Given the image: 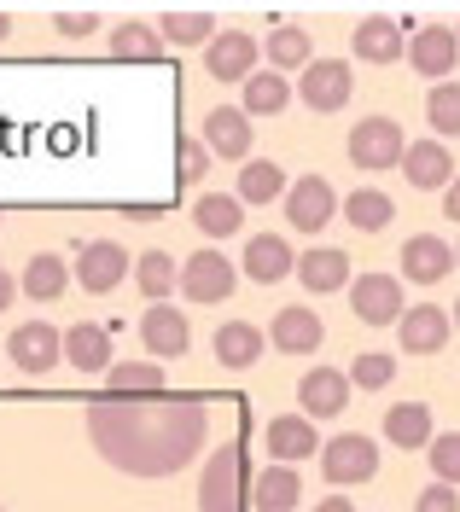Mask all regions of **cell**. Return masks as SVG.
I'll list each match as a JSON object with an SVG mask.
<instances>
[{"label":"cell","mask_w":460,"mask_h":512,"mask_svg":"<svg viewBox=\"0 0 460 512\" xmlns=\"http://www.w3.org/2000/svg\"><path fill=\"white\" fill-rule=\"evenodd\" d=\"M94 448L129 478H169L210 443L204 402H94L88 408Z\"/></svg>","instance_id":"cell-1"},{"label":"cell","mask_w":460,"mask_h":512,"mask_svg":"<svg viewBox=\"0 0 460 512\" xmlns=\"http://www.w3.org/2000/svg\"><path fill=\"white\" fill-rule=\"evenodd\" d=\"M251 489H245V448L222 443L204 460V478H198V512H245Z\"/></svg>","instance_id":"cell-2"},{"label":"cell","mask_w":460,"mask_h":512,"mask_svg":"<svg viewBox=\"0 0 460 512\" xmlns=\"http://www.w3.org/2000/svg\"><path fill=\"white\" fill-rule=\"evenodd\" d=\"M379 472V443L362 437V431H344V437H332L321 443V478L332 489H350V483H367Z\"/></svg>","instance_id":"cell-3"},{"label":"cell","mask_w":460,"mask_h":512,"mask_svg":"<svg viewBox=\"0 0 460 512\" xmlns=\"http://www.w3.org/2000/svg\"><path fill=\"white\" fill-rule=\"evenodd\" d=\"M402 152H408V140L391 117H362L350 128V163L356 169H402Z\"/></svg>","instance_id":"cell-4"},{"label":"cell","mask_w":460,"mask_h":512,"mask_svg":"<svg viewBox=\"0 0 460 512\" xmlns=\"http://www.w3.org/2000/svg\"><path fill=\"white\" fill-rule=\"evenodd\" d=\"M350 315L362 320V326H396V320L408 315L402 309V280L396 274H362V280H350Z\"/></svg>","instance_id":"cell-5"},{"label":"cell","mask_w":460,"mask_h":512,"mask_svg":"<svg viewBox=\"0 0 460 512\" xmlns=\"http://www.w3.org/2000/svg\"><path fill=\"white\" fill-rule=\"evenodd\" d=\"M233 262L222 251H193L181 262V297L187 303H228L233 297Z\"/></svg>","instance_id":"cell-6"},{"label":"cell","mask_w":460,"mask_h":512,"mask_svg":"<svg viewBox=\"0 0 460 512\" xmlns=\"http://www.w3.org/2000/svg\"><path fill=\"white\" fill-rule=\"evenodd\" d=\"M350 88H356V70L344 59H315L297 76V99H303L309 111H344V105H350Z\"/></svg>","instance_id":"cell-7"},{"label":"cell","mask_w":460,"mask_h":512,"mask_svg":"<svg viewBox=\"0 0 460 512\" xmlns=\"http://www.w3.org/2000/svg\"><path fill=\"white\" fill-rule=\"evenodd\" d=\"M140 344L152 350V361H175V355L193 344V326H187V315H181L175 303H146V315H140Z\"/></svg>","instance_id":"cell-8"},{"label":"cell","mask_w":460,"mask_h":512,"mask_svg":"<svg viewBox=\"0 0 460 512\" xmlns=\"http://www.w3.org/2000/svg\"><path fill=\"white\" fill-rule=\"evenodd\" d=\"M123 274H129V251H123L117 239H88L82 256H76V280H82V291H94V297L117 291Z\"/></svg>","instance_id":"cell-9"},{"label":"cell","mask_w":460,"mask_h":512,"mask_svg":"<svg viewBox=\"0 0 460 512\" xmlns=\"http://www.w3.org/2000/svg\"><path fill=\"white\" fill-rule=\"evenodd\" d=\"M257 35H245V30H228V35H216L210 47H204V70L216 76V82H251L257 76Z\"/></svg>","instance_id":"cell-10"},{"label":"cell","mask_w":460,"mask_h":512,"mask_svg":"<svg viewBox=\"0 0 460 512\" xmlns=\"http://www.w3.org/2000/svg\"><path fill=\"white\" fill-rule=\"evenodd\" d=\"M204 152L222 163L251 158V117H245V105H216L204 117Z\"/></svg>","instance_id":"cell-11"},{"label":"cell","mask_w":460,"mask_h":512,"mask_svg":"<svg viewBox=\"0 0 460 512\" xmlns=\"http://www.w3.org/2000/svg\"><path fill=\"white\" fill-rule=\"evenodd\" d=\"M449 332H455V320H449V309H437V303H414L408 315L396 320V344L408 355H437L449 344Z\"/></svg>","instance_id":"cell-12"},{"label":"cell","mask_w":460,"mask_h":512,"mask_svg":"<svg viewBox=\"0 0 460 512\" xmlns=\"http://www.w3.org/2000/svg\"><path fill=\"white\" fill-rule=\"evenodd\" d=\"M332 210H338V192H332L327 175H303V181L286 187V216H292V227H303V233H321V227L332 222Z\"/></svg>","instance_id":"cell-13"},{"label":"cell","mask_w":460,"mask_h":512,"mask_svg":"<svg viewBox=\"0 0 460 512\" xmlns=\"http://www.w3.org/2000/svg\"><path fill=\"white\" fill-rule=\"evenodd\" d=\"M297 402H303L309 419H338L350 408V373H338V367H309V373L297 379Z\"/></svg>","instance_id":"cell-14"},{"label":"cell","mask_w":460,"mask_h":512,"mask_svg":"<svg viewBox=\"0 0 460 512\" xmlns=\"http://www.w3.org/2000/svg\"><path fill=\"white\" fill-rule=\"evenodd\" d=\"M455 59H460V35L449 24H426V30H414V41H408V64L426 76L431 88L455 70Z\"/></svg>","instance_id":"cell-15"},{"label":"cell","mask_w":460,"mask_h":512,"mask_svg":"<svg viewBox=\"0 0 460 512\" xmlns=\"http://www.w3.org/2000/svg\"><path fill=\"white\" fill-rule=\"evenodd\" d=\"M6 350H12V361H18V373H35V379H41V373L59 367V355H65V332H53L47 320H30V326L12 332Z\"/></svg>","instance_id":"cell-16"},{"label":"cell","mask_w":460,"mask_h":512,"mask_svg":"<svg viewBox=\"0 0 460 512\" xmlns=\"http://www.w3.org/2000/svg\"><path fill=\"white\" fill-rule=\"evenodd\" d=\"M449 268H455V245L437 239V233H414V239L402 245V274H408L414 286H437V280H449Z\"/></svg>","instance_id":"cell-17"},{"label":"cell","mask_w":460,"mask_h":512,"mask_svg":"<svg viewBox=\"0 0 460 512\" xmlns=\"http://www.w3.org/2000/svg\"><path fill=\"white\" fill-rule=\"evenodd\" d=\"M402 175H408V187L443 192L449 181H455V158H449L443 140H408V152H402Z\"/></svg>","instance_id":"cell-18"},{"label":"cell","mask_w":460,"mask_h":512,"mask_svg":"<svg viewBox=\"0 0 460 512\" xmlns=\"http://www.w3.org/2000/svg\"><path fill=\"white\" fill-rule=\"evenodd\" d=\"M268 338H274V350H280V355H309V350H321L327 326H321V315H315V309L286 303V309L274 315V326H268Z\"/></svg>","instance_id":"cell-19"},{"label":"cell","mask_w":460,"mask_h":512,"mask_svg":"<svg viewBox=\"0 0 460 512\" xmlns=\"http://www.w3.org/2000/svg\"><path fill=\"white\" fill-rule=\"evenodd\" d=\"M350 47H356L362 64H396L402 53H408V35H402L396 18H362L356 35H350Z\"/></svg>","instance_id":"cell-20"},{"label":"cell","mask_w":460,"mask_h":512,"mask_svg":"<svg viewBox=\"0 0 460 512\" xmlns=\"http://www.w3.org/2000/svg\"><path fill=\"white\" fill-rule=\"evenodd\" d=\"M65 361L76 373H111V332L94 320H76L65 332Z\"/></svg>","instance_id":"cell-21"},{"label":"cell","mask_w":460,"mask_h":512,"mask_svg":"<svg viewBox=\"0 0 460 512\" xmlns=\"http://www.w3.org/2000/svg\"><path fill=\"white\" fill-rule=\"evenodd\" d=\"M315 419L309 414H286V419H268V454L280 460V466H292V460H309L315 454Z\"/></svg>","instance_id":"cell-22"},{"label":"cell","mask_w":460,"mask_h":512,"mask_svg":"<svg viewBox=\"0 0 460 512\" xmlns=\"http://www.w3.org/2000/svg\"><path fill=\"white\" fill-rule=\"evenodd\" d=\"M245 274L257 280V286H274V280H286L297 274V256L286 239H274V233H257L251 245H245Z\"/></svg>","instance_id":"cell-23"},{"label":"cell","mask_w":460,"mask_h":512,"mask_svg":"<svg viewBox=\"0 0 460 512\" xmlns=\"http://www.w3.org/2000/svg\"><path fill=\"white\" fill-rule=\"evenodd\" d=\"M297 280L315 291V297H321V291H350V256L321 245V251L297 256Z\"/></svg>","instance_id":"cell-24"},{"label":"cell","mask_w":460,"mask_h":512,"mask_svg":"<svg viewBox=\"0 0 460 512\" xmlns=\"http://www.w3.org/2000/svg\"><path fill=\"white\" fill-rule=\"evenodd\" d=\"M303 501V483H297L292 466H263L257 483H251V507L257 512H292Z\"/></svg>","instance_id":"cell-25"},{"label":"cell","mask_w":460,"mask_h":512,"mask_svg":"<svg viewBox=\"0 0 460 512\" xmlns=\"http://www.w3.org/2000/svg\"><path fill=\"white\" fill-rule=\"evenodd\" d=\"M158 35L175 41V47H210V41H216V12H204V6L164 12V18H158Z\"/></svg>","instance_id":"cell-26"},{"label":"cell","mask_w":460,"mask_h":512,"mask_svg":"<svg viewBox=\"0 0 460 512\" xmlns=\"http://www.w3.org/2000/svg\"><path fill=\"white\" fill-rule=\"evenodd\" d=\"M385 437L396 448H431V408L426 402H396L385 414Z\"/></svg>","instance_id":"cell-27"},{"label":"cell","mask_w":460,"mask_h":512,"mask_svg":"<svg viewBox=\"0 0 460 512\" xmlns=\"http://www.w3.org/2000/svg\"><path fill=\"white\" fill-rule=\"evenodd\" d=\"M257 355H263V332H257L251 320L216 326V361H222V367H251Z\"/></svg>","instance_id":"cell-28"},{"label":"cell","mask_w":460,"mask_h":512,"mask_svg":"<svg viewBox=\"0 0 460 512\" xmlns=\"http://www.w3.org/2000/svg\"><path fill=\"white\" fill-rule=\"evenodd\" d=\"M286 169L280 163H268V158H257V163H245L239 169V204H274V198H286Z\"/></svg>","instance_id":"cell-29"},{"label":"cell","mask_w":460,"mask_h":512,"mask_svg":"<svg viewBox=\"0 0 460 512\" xmlns=\"http://www.w3.org/2000/svg\"><path fill=\"white\" fill-rule=\"evenodd\" d=\"M315 64V47H309V30L297 24H280L268 35V70H309Z\"/></svg>","instance_id":"cell-30"},{"label":"cell","mask_w":460,"mask_h":512,"mask_svg":"<svg viewBox=\"0 0 460 512\" xmlns=\"http://www.w3.org/2000/svg\"><path fill=\"white\" fill-rule=\"evenodd\" d=\"M193 222L210 233V239H228V233H239V222H245V210H239V198H228V192H204L193 210Z\"/></svg>","instance_id":"cell-31"},{"label":"cell","mask_w":460,"mask_h":512,"mask_svg":"<svg viewBox=\"0 0 460 512\" xmlns=\"http://www.w3.org/2000/svg\"><path fill=\"white\" fill-rule=\"evenodd\" d=\"M286 99H292L286 76L280 70H257L245 82V117H274V111H286Z\"/></svg>","instance_id":"cell-32"},{"label":"cell","mask_w":460,"mask_h":512,"mask_svg":"<svg viewBox=\"0 0 460 512\" xmlns=\"http://www.w3.org/2000/svg\"><path fill=\"white\" fill-rule=\"evenodd\" d=\"M134 286L146 291L152 303H164L169 291L181 286V274H175V256H169V251H146L140 262H134Z\"/></svg>","instance_id":"cell-33"},{"label":"cell","mask_w":460,"mask_h":512,"mask_svg":"<svg viewBox=\"0 0 460 512\" xmlns=\"http://www.w3.org/2000/svg\"><path fill=\"white\" fill-rule=\"evenodd\" d=\"M65 286H70L65 256H30V268H24V291H30L35 303H53Z\"/></svg>","instance_id":"cell-34"},{"label":"cell","mask_w":460,"mask_h":512,"mask_svg":"<svg viewBox=\"0 0 460 512\" xmlns=\"http://www.w3.org/2000/svg\"><path fill=\"white\" fill-rule=\"evenodd\" d=\"M344 216H350V227H356V233H379V227H391V198H385V192H350V198H344Z\"/></svg>","instance_id":"cell-35"},{"label":"cell","mask_w":460,"mask_h":512,"mask_svg":"<svg viewBox=\"0 0 460 512\" xmlns=\"http://www.w3.org/2000/svg\"><path fill=\"white\" fill-rule=\"evenodd\" d=\"M111 53L117 59H158L164 53V35L152 30V24H117L111 30Z\"/></svg>","instance_id":"cell-36"},{"label":"cell","mask_w":460,"mask_h":512,"mask_svg":"<svg viewBox=\"0 0 460 512\" xmlns=\"http://www.w3.org/2000/svg\"><path fill=\"white\" fill-rule=\"evenodd\" d=\"M426 117H431V128H437V140L460 134V82H437V88H431Z\"/></svg>","instance_id":"cell-37"},{"label":"cell","mask_w":460,"mask_h":512,"mask_svg":"<svg viewBox=\"0 0 460 512\" xmlns=\"http://www.w3.org/2000/svg\"><path fill=\"white\" fill-rule=\"evenodd\" d=\"M111 390H164V361H111Z\"/></svg>","instance_id":"cell-38"},{"label":"cell","mask_w":460,"mask_h":512,"mask_svg":"<svg viewBox=\"0 0 460 512\" xmlns=\"http://www.w3.org/2000/svg\"><path fill=\"white\" fill-rule=\"evenodd\" d=\"M391 379H396V355H385V350H362L350 361V384L356 390H385Z\"/></svg>","instance_id":"cell-39"},{"label":"cell","mask_w":460,"mask_h":512,"mask_svg":"<svg viewBox=\"0 0 460 512\" xmlns=\"http://www.w3.org/2000/svg\"><path fill=\"white\" fill-rule=\"evenodd\" d=\"M431 472H437V483H449V489H460V431H449V437H431Z\"/></svg>","instance_id":"cell-40"},{"label":"cell","mask_w":460,"mask_h":512,"mask_svg":"<svg viewBox=\"0 0 460 512\" xmlns=\"http://www.w3.org/2000/svg\"><path fill=\"white\" fill-rule=\"evenodd\" d=\"M204 169H210V152H204V140H181V169H175V181H181V187H193Z\"/></svg>","instance_id":"cell-41"},{"label":"cell","mask_w":460,"mask_h":512,"mask_svg":"<svg viewBox=\"0 0 460 512\" xmlns=\"http://www.w3.org/2000/svg\"><path fill=\"white\" fill-rule=\"evenodd\" d=\"M414 512H460V495L449 489V483H431V489H420Z\"/></svg>","instance_id":"cell-42"},{"label":"cell","mask_w":460,"mask_h":512,"mask_svg":"<svg viewBox=\"0 0 460 512\" xmlns=\"http://www.w3.org/2000/svg\"><path fill=\"white\" fill-rule=\"evenodd\" d=\"M53 24H59V35H70V41H88L99 18H94V12H59Z\"/></svg>","instance_id":"cell-43"},{"label":"cell","mask_w":460,"mask_h":512,"mask_svg":"<svg viewBox=\"0 0 460 512\" xmlns=\"http://www.w3.org/2000/svg\"><path fill=\"white\" fill-rule=\"evenodd\" d=\"M443 216H449V222H460V175L443 187Z\"/></svg>","instance_id":"cell-44"},{"label":"cell","mask_w":460,"mask_h":512,"mask_svg":"<svg viewBox=\"0 0 460 512\" xmlns=\"http://www.w3.org/2000/svg\"><path fill=\"white\" fill-rule=\"evenodd\" d=\"M12 297H18V280H12V274L0 268V309H12Z\"/></svg>","instance_id":"cell-45"},{"label":"cell","mask_w":460,"mask_h":512,"mask_svg":"<svg viewBox=\"0 0 460 512\" xmlns=\"http://www.w3.org/2000/svg\"><path fill=\"white\" fill-rule=\"evenodd\" d=\"M315 512H356L344 495H327V501H315Z\"/></svg>","instance_id":"cell-46"},{"label":"cell","mask_w":460,"mask_h":512,"mask_svg":"<svg viewBox=\"0 0 460 512\" xmlns=\"http://www.w3.org/2000/svg\"><path fill=\"white\" fill-rule=\"evenodd\" d=\"M6 35H12V18H6V12H0V41H6Z\"/></svg>","instance_id":"cell-47"},{"label":"cell","mask_w":460,"mask_h":512,"mask_svg":"<svg viewBox=\"0 0 460 512\" xmlns=\"http://www.w3.org/2000/svg\"><path fill=\"white\" fill-rule=\"evenodd\" d=\"M449 320H455V332H460V297H455V315H449Z\"/></svg>","instance_id":"cell-48"},{"label":"cell","mask_w":460,"mask_h":512,"mask_svg":"<svg viewBox=\"0 0 460 512\" xmlns=\"http://www.w3.org/2000/svg\"><path fill=\"white\" fill-rule=\"evenodd\" d=\"M455 262H460V245H455Z\"/></svg>","instance_id":"cell-49"},{"label":"cell","mask_w":460,"mask_h":512,"mask_svg":"<svg viewBox=\"0 0 460 512\" xmlns=\"http://www.w3.org/2000/svg\"><path fill=\"white\" fill-rule=\"evenodd\" d=\"M455 35H460V30H455Z\"/></svg>","instance_id":"cell-50"}]
</instances>
